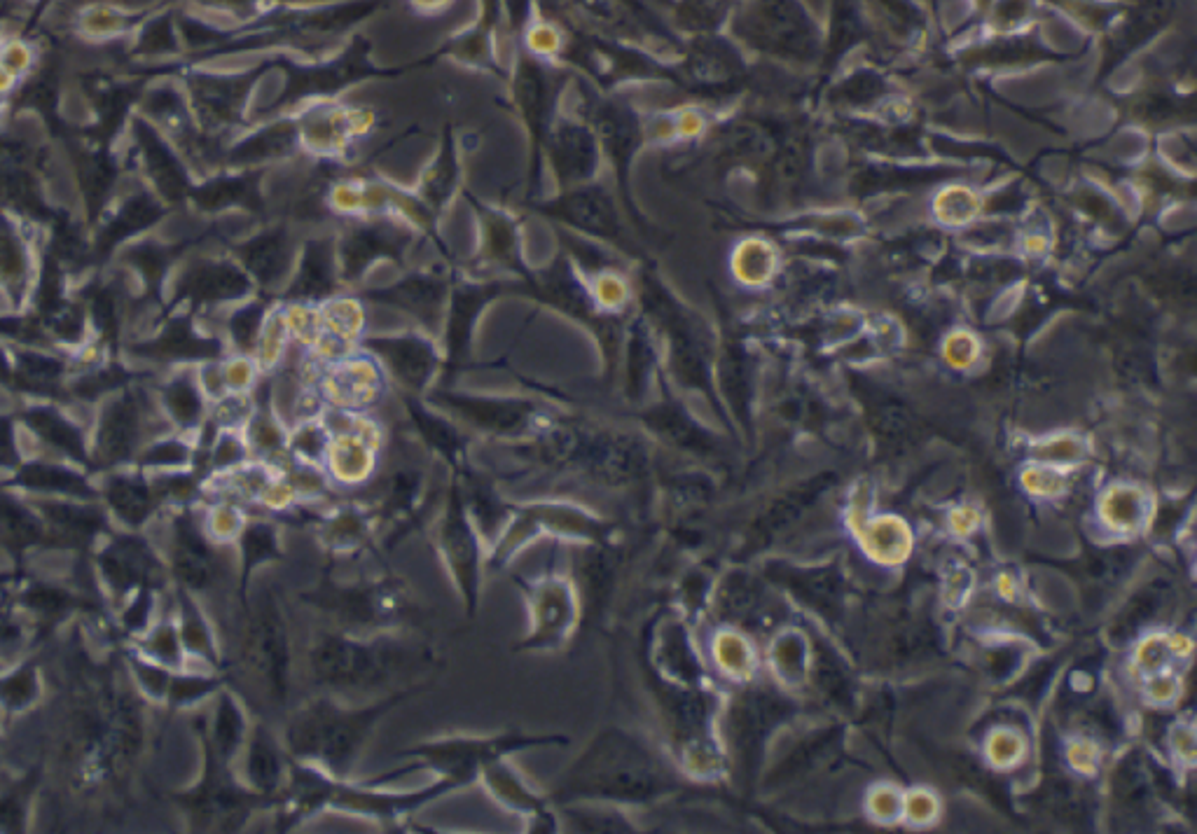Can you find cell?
Instances as JSON below:
<instances>
[{
    "label": "cell",
    "instance_id": "4316f807",
    "mask_svg": "<svg viewBox=\"0 0 1197 834\" xmlns=\"http://www.w3.org/2000/svg\"><path fill=\"white\" fill-rule=\"evenodd\" d=\"M330 430L316 421H302L293 435H288V451L295 461L323 468L328 454Z\"/></svg>",
    "mask_w": 1197,
    "mask_h": 834
},
{
    "label": "cell",
    "instance_id": "d4e9b609",
    "mask_svg": "<svg viewBox=\"0 0 1197 834\" xmlns=\"http://www.w3.org/2000/svg\"><path fill=\"white\" fill-rule=\"evenodd\" d=\"M106 573L115 587L127 589L143 580L150 571V556L138 542H124L103 559Z\"/></svg>",
    "mask_w": 1197,
    "mask_h": 834
},
{
    "label": "cell",
    "instance_id": "e0dca14e",
    "mask_svg": "<svg viewBox=\"0 0 1197 834\" xmlns=\"http://www.w3.org/2000/svg\"><path fill=\"white\" fill-rule=\"evenodd\" d=\"M244 781L246 788L255 795L276 802L288 778L290 757L283 746L281 736H276L267 725L251 727L244 743Z\"/></svg>",
    "mask_w": 1197,
    "mask_h": 834
},
{
    "label": "cell",
    "instance_id": "4fadbf2b",
    "mask_svg": "<svg viewBox=\"0 0 1197 834\" xmlns=\"http://www.w3.org/2000/svg\"><path fill=\"white\" fill-rule=\"evenodd\" d=\"M477 783L482 785L484 792H487L498 806H503L505 811L517 813V816L527 820V832H562L557 809L555 804L550 802L548 792L536 790L534 785L517 771L515 764L510 762V757H501V760L489 762L487 767L480 771V776H477Z\"/></svg>",
    "mask_w": 1197,
    "mask_h": 834
},
{
    "label": "cell",
    "instance_id": "2e32d148",
    "mask_svg": "<svg viewBox=\"0 0 1197 834\" xmlns=\"http://www.w3.org/2000/svg\"><path fill=\"white\" fill-rule=\"evenodd\" d=\"M309 524L316 528V538L332 556H354L368 552L375 545L377 521L368 505L342 503L330 512L311 514Z\"/></svg>",
    "mask_w": 1197,
    "mask_h": 834
},
{
    "label": "cell",
    "instance_id": "9c48e42d",
    "mask_svg": "<svg viewBox=\"0 0 1197 834\" xmlns=\"http://www.w3.org/2000/svg\"><path fill=\"white\" fill-rule=\"evenodd\" d=\"M431 540L456 596L463 603V613L473 620L482 603L487 542L470 519L459 475L449 477L447 489L442 493V503L431 526Z\"/></svg>",
    "mask_w": 1197,
    "mask_h": 834
},
{
    "label": "cell",
    "instance_id": "30bf717a",
    "mask_svg": "<svg viewBox=\"0 0 1197 834\" xmlns=\"http://www.w3.org/2000/svg\"><path fill=\"white\" fill-rule=\"evenodd\" d=\"M466 788V783L447 776H435L433 783L417 790H391V785L375 783L370 778L368 781H354V778L339 781L330 776L328 790H325V811H339L347 816L375 820V823L396 825L405 823L428 804Z\"/></svg>",
    "mask_w": 1197,
    "mask_h": 834
},
{
    "label": "cell",
    "instance_id": "ac0fdd59",
    "mask_svg": "<svg viewBox=\"0 0 1197 834\" xmlns=\"http://www.w3.org/2000/svg\"><path fill=\"white\" fill-rule=\"evenodd\" d=\"M407 412H410L414 426H417L421 440L431 451H435L442 461L449 465L452 475H466L470 472L468 465V444L466 437L456 423H452L445 416H440L433 409H428L419 402L407 400Z\"/></svg>",
    "mask_w": 1197,
    "mask_h": 834
},
{
    "label": "cell",
    "instance_id": "b9f144b4",
    "mask_svg": "<svg viewBox=\"0 0 1197 834\" xmlns=\"http://www.w3.org/2000/svg\"><path fill=\"white\" fill-rule=\"evenodd\" d=\"M29 603H31V606L40 608V610H50V613H54V610L64 608L68 601H66L64 594L54 592V589L40 587V589H33V592L29 594Z\"/></svg>",
    "mask_w": 1197,
    "mask_h": 834
},
{
    "label": "cell",
    "instance_id": "7402d4cb",
    "mask_svg": "<svg viewBox=\"0 0 1197 834\" xmlns=\"http://www.w3.org/2000/svg\"><path fill=\"white\" fill-rule=\"evenodd\" d=\"M248 732L251 727H248L246 711L239 701L227 692L220 694L216 718H213V753L218 755V760L225 764L234 760L244 750Z\"/></svg>",
    "mask_w": 1197,
    "mask_h": 834
},
{
    "label": "cell",
    "instance_id": "60d3db41",
    "mask_svg": "<svg viewBox=\"0 0 1197 834\" xmlns=\"http://www.w3.org/2000/svg\"><path fill=\"white\" fill-rule=\"evenodd\" d=\"M152 652H155L159 659H164V662H178V641L174 629L164 627L157 631L155 638H152Z\"/></svg>",
    "mask_w": 1197,
    "mask_h": 834
},
{
    "label": "cell",
    "instance_id": "7c38bea8",
    "mask_svg": "<svg viewBox=\"0 0 1197 834\" xmlns=\"http://www.w3.org/2000/svg\"><path fill=\"white\" fill-rule=\"evenodd\" d=\"M428 405L452 414L463 426L477 430V433L494 437H522L538 433V407L536 402L524 398H489V395L470 393H435L428 398Z\"/></svg>",
    "mask_w": 1197,
    "mask_h": 834
},
{
    "label": "cell",
    "instance_id": "f35d334b",
    "mask_svg": "<svg viewBox=\"0 0 1197 834\" xmlns=\"http://www.w3.org/2000/svg\"><path fill=\"white\" fill-rule=\"evenodd\" d=\"M244 456H246L244 442L230 433H225L223 437H220L216 449H213V458H216L218 468H232V465H239L241 461H244Z\"/></svg>",
    "mask_w": 1197,
    "mask_h": 834
},
{
    "label": "cell",
    "instance_id": "836d02e7",
    "mask_svg": "<svg viewBox=\"0 0 1197 834\" xmlns=\"http://www.w3.org/2000/svg\"><path fill=\"white\" fill-rule=\"evenodd\" d=\"M47 517L54 524L64 528L73 535H89L101 526V517L92 510H82V507H68V505H45Z\"/></svg>",
    "mask_w": 1197,
    "mask_h": 834
},
{
    "label": "cell",
    "instance_id": "d6986e66",
    "mask_svg": "<svg viewBox=\"0 0 1197 834\" xmlns=\"http://www.w3.org/2000/svg\"><path fill=\"white\" fill-rule=\"evenodd\" d=\"M562 832H592V834H625L636 832V823L629 818L625 806L606 802H569L555 804Z\"/></svg>",
    "mask_w": 1197,
    "mask_h": 834
},
{
    "label": "cell",
    "instance_id": "484cf974",
    "mask_svg": "<svg viewBox=\"0 0 1197 834\" xmlns=\"http://www.w3.org/2000/svg\"><path fill=\"white\" fill-rule=\"evenodd\" d=\"M566 215L578 225L599 234H611L615 229V213L606 197L599 192H583L566 201Z\"/></svg>",
    "mask_w": 1197,
    "mask_h": 834
},
{
    "label": "cell",
    "instance_id": "83f0119b",
    "mask_svg": "<svg viewBox=\"0 0 1197 834\" xmlns=\"http://www.w3.org/2000/svg\"><path fill=\"white\" fill-rule=\"evenodd\" d=\"M108 498L110 505H113L115 510L120 512V517L127 519L129 524H138V521L148 517L150 493L141 484L129 482V479H115L108 489Z\"/></svg>",
    "mask_w": 1197,
    "mask_h": 834
},
{
    "label": "cell",
    "instance_id": "e575fe53",
    "mask_svg": "<svg viewBox=\"0 0 1197 834\" xmlns=\"http://www.w3.org/2000/svg\"><path fill=\"white\" fill-rule=\"evenodd\" d=\"M0 64L8 68L12 75H17V78H24V75H29L31 68L36 66V52H33V47L26 43V40L17 36L0 38Z\"/></svg>",
    "mask_w": 1197,
    "mask_h": 834
},
{
    "label": "cell",
    "instance_id": "74e56055",
    "mask_svg": "<svg viewBox=\"0 0 1197 834\" xmlns=\"http://www.w3.org/2000/svg\"><path fill=\"white\" fill-rule=\"evenodd\" d=\"M0 694L10 706H24L36 694V678H33L31 671L17 673V676L0 683Z\"/></svg>",
    "mask_w": 1197,
    "mask_h": 834
},
{
    "label": "cell",
    "instance_id": "8992f818",
    "mask_svg": "<svg viewBox=\"0 0 1197 834\" xmlns=\"http://www.w3.org/2000/svg\"><path fill=\"white\" fill-rule=\"evenodd\" d=\"M571 746V739L557 732H522V729H508L498 734H449L438 739H426L414 746L400 750L396 760L405 762L403 769H391L384 774L372 776V781L391 785L400 778L410 776L412 771L428 769L435 776L456 778V781L470 785L477 783L480 771L489 762L501 757H515L527 750L543 748H564Z\"/></svg>",
    "mask_w": 1197,
    "mask_h": 834
},
{
    "label": "cell",
    "instance_id": "ab89813d",
    "mask_svg": "<svg viewBox=\"0 0 1197 834\" xmlns=\"http://www.w3.org/2000/svg\"><path fill=\"white\" fill-rule=\"evenodd\" d=\"M185 461H188V447H183V444L178 442L159 444V447H155L145 456V463L157 465H183Z\"/></svg>",
    "mask_w": 1197,
    "mask_h": 834
},
{
    "label": "cell",
    "instance_id": "603a6c76",
    "mask_svg": "<svg viewBox=\"0 0 1197 834\" xmlns=\"http://www.w3.org/2000/svg\"><path fill=\"white\" fill-rule=\"evenodd\" d=\"M379 302L400 307L407 314L417 316L419 323H424L426 328L433 330L440 321L442 288L431 281H410L398 288L386 290V293L379 295Z\"/></svg>",
    "mask_w": 1197,
    "mask_h": 834
},
{
    "label": "cell",
    "instance_id": "44dd1931",
    "mask_svg": "<svg viewBox=\"0 0 1197 834\" xmlns=\"http://www.w3.org/2000/svg\"><path fill=\"white\" fill-rule=\"evenodd\" d=\"M176 573L183 580V585L190 589H209L216 580V559L213 552L206 545L202 535H199L190 524L181 526L178 533V547H176Z\"/></svg>",
    "mask_w": 1197,
    "mask_h": 834
},
{
    "label": "cell",
    "instance_id": "ffe728a7",
    "mask_svg": "<svg viewBox=\"0 0 1197 834\" xmlns=\"http://www.w3.org/2000/svg\"><path fill=\"white\" fill-rule=\"evenodd\" d=\"M239 552H241V599L246 603V589L251 585L255 571L262 566L276 564L283 559L281 528L274 521H248L239 531Z\"/></svg>",
    "mask_w": 1197,
    "mask_h": 834
},
{
    "label": "cell",
    "instance_id": "1f68e13d",
    "mask_svg": "<svg viewBox=\"0 0 1197 834\" xmlns=\"http://www.w3.org/2000/svg\"><path fill=\"white\" fill-rule=\"evenodd\" d=\"M183 641L185 645L192 652H197L199 657L209 659L211 664L218 662V652H216V641H213V634L209 629V624H206L204 615L199 613V610L188 603L185 606V617H183Z\"/></svg>",
    "mask_w": 1197,
    "mask_h": 834
},
{
    "label": "cell",
    "instance_id": "5bb4252c",
    "mask_svg": "<svg viewBox=\"0 0 1197 834\" xmlns=\"http://www.w3.org/2000/svg\"><path fill=\"white\" fill-rule=\"evenodd\" d=\"M363 349L412 395L428 391L440 365L433 342L421 332L365 337Z\"/></svg>",
    "mask_w": 1197,
    "mask_h": 834
},
{
    "label": "cell",
    "instance_id": "8fae6325",
    "mask_svg": "<svg viewBox=\"0 0 1197 834\" xmlns=\"http://www.w3.org/2000/svg\"><path fill=\"white\" fill-rule=\"evenodd\" d=\"M248 662L269 699L286 704L293 671V645L286 613L274 594L262 592L248 617Z\"/></svg>",
    "mask_w": 1197,
    "mask_h": 834
},
{
    "label": "cell",
    "instance_id": "4dcf8cb0",
    "mask_svg": "<svg viewBox=\"0 0 1197 834\" xmlns=\"http://www.w3.org/2000/svg\"><path fill=\"white\" fill-rule=\"evenodd\" d=\"M31 423L52 447H59L61 451H66V454L82 458V440L78 430L68 421L61 419V416L52 412H36L31 416Z\"/></svg>",
    "mask_w": 1197,
    "mask_h": 834
},
{
    "label": "cell",
    "instance_id": "d6a6232c",
    "mask_svg": "<svg viewBox=\"0 0 1197 834\" xmlns=\"http://www.w3.org/2000/svg\"><path fill=\"white\" fill-rule=\"evenodd\" d=\"M262 328H265V311H262L258 304L244 307L237 311L230 321L232 342L244 353H251L253 349H258Z\"/></svg>",
    "mask_w": 1197,
    "mask_h": 834
},
{
    "label": "cell",
    "instance_id": "ee69618b",
    "mask_svg": "<svg viewBox=\"0 0 1197 834\" xmlns=\"http://www.w3.org/2000/svg\"><path fill=\"white\" fill-rule=\"evenodd\" d=\"M17 82H19L17 75H12L8 68L0 64V96H8L12 89L17 87Z\"/></svg>",
    "mask_w": 1197,
    "mask_h": 834
},
{
    "label": "cell",
    "instance_id": "ba28073f",
    "mask_svg": "<svg viewBox=\"0 0 1197 834\" xmlns=\"http://www.w3.org/2000/svg\"><path fill=\"white\" fill-rule=\"evenodd\" d=\"M555 540L550 564L538 575H512V585L520 589L527 606V634L515 645L517 652H559L569 645L583 620V606L569 566L559 561Z\"/></svg>",
    "mask_w": 1197,
    "mask_h": 834
},
{
    "label": "cell",
    "instance_id": "3957f363",
    "mask_svg": "<svg viewBox=\"0 0 1197 834\" xmlns=\"http://www.w3.org/2000/svg\"><path fill=\"white\" fill-rule=\"evenodd\" d=\"M433 662L431 650L405 641L398 631L356 636L332 627L321 629L307 652L311 680L335 697L344 692L389 690L403 673H421Z\"/></svg>",
    "mask_w": 1197,
    "mask_h": 834
},
{
    "label": "cell",
    "instance_id": "f1b7e54d",
    "mask_svg": "<svg viewBox=\"0 0 1197 834\" xmlns=\"http://www.w3.org/2000/svg\"><path fill=\"white\" fill-rule=\"evenodd\" d=\"M164 402L171 416H174L176 421H181L183 426H195L204 412L202 393H199V388L192 384L190 379H178L166 388Z\"/></svg>",
    "mask_w": 1197,
    "mask_h": 834
},
{
    "label": "cell",
    "instance_id": "277c9868",
    "mask_svg": "<svg viewBox=\"0 0 1197 834\" xmlns=\"http://www.w3.org/2000/svg\"><path fill=\"white\" fill-rule=\"evenodd\" d=\"M531 456L548 470L564 472L606 491H625L646 477L648 454L634 435L604 426H550L538 430Z\"/></svg>",
    "mask_w": 1197,
    "mask_h": 834
},
{
    "label": "cell",
    "instance_id": "7bdbcfd3",
    "mask_svg": "<svg viewBox=\"0 0 1197 834\" xmlns=\"http://www.w3.org/2000/svg\"><path fill=\"white\" fill-rule=\"evenodd\" d=\"M138 673H141V680H143L145 685L150 687L152 692H159V694H162V692L169 690V683H171V680L166 678L164 673H159V671H155V669H148V666H138Z\"/></svg>",
    "mask_w": 1197,
    "mask_h": 834
},
{
    "label": "cell",
    "instance_id": "52a82bcc",
    "mask_svg": "<svg viewBox=\"0 0 1197 834\" xmlns=\"http://www.w3.org/2000/svg\"><path fill=\"white\" fill-rule=\"evenodd\" d=\"M543 535L564 545L618 540V524L573 500H524L512 507V517L487 549V571L501 573L531 542Z\"/></svg>",
    "mask_w": 1197,
    "mask_h": 834
},
{
    "label": "cell",
    "instance_id": "7a4b0ae2",
    "mask_svg": "<svg viewBox=\"0 0 1197 834\" xmlns=\"http://www.w3.org/2000/svg\"><path fill=\"white\" fill-rule=\"evenodd\" d=\"M428 683L389 690L370 704H342L335 694H318L288 715L281 741L290 760L311 762L339 781L354 778L368 743L386 715L426 692Z\"/></svg>",
    "mask_w": 1197,
    "mask_h": 834
},
{
    "label": "cell",
    "instance_id": "5b68a950",
    "mask_svg": "<svg viewBox=\"0 0 1197 834\" xmlns=\"http://www.w3.org/2000/svg\"><path fill=\"white\" fill-rule=\"evenodd\" d=\"M300 599L316 613L328 617L330 627L356 636H375L384 631H403L412 622L414 603L405 580L389 573L339 578L328 568L316 587Z\"/></svg>",
    "mask_w": 1197,
    "mask_h": 834
},
{
    "label": "cell",
    "instance_id": "6da1fadb",
    "mask_svg": "<svg viewBox=\"0 0 1197 834\" xmlns=\"http://www.w3.org/2000/svg\"><path fill=\"white\" fill-rule=\"evenodd\" d=\"M676 790L657 750L634 729L601 727L548 792L552 804L606 802L648 806Z\"/></svg>",
    "mask_w": 1197,
    "mask_h": 834
},
{
    "label": "cell",
    "instance_id": "cb8c5ba5",
    "mask_svg": "<svg viewBox=\"0 0 1197 834\" xmlns=\"http://www.w3.org/2000/svg\"><path fill=\"white\" fill-rule=\"evenodd\" d=\"M136 433H138V419H136L134 405H129L127 400L115 402V405L110 407V412L106 414V419H103L101 451L108 458L127 456L131 447H134Z\"/></svg>",
    "mask_w": 1197,
    "mask_h": 834
},
{
    "label": "cell",
    "instance_id": "9a60e30c",
    "mask_svg": "<svg viewBox=\"0 0 1197 834\" xmlns=\"http://www.w3.org/2000/svg\"><path fill=\"white\" fill-rule=\"evenodd\" d=\"M368 423L356 419L354 412L347 414V426L330 430L328 454H325L323 470L330 482L344 489H361L370 484L379 470L377 440L370 435Z\"/></svg>",
    "mask_w": 1197,
    "mask_h": 834
},
{
    "label": "cell",
    "instance_id": "f546056e",
    "mask_svg": "<svg viewBox=\"0 0 1197 834\" xmlns=\"http://www.w3.org/2000/svg\"><path fill=\"white\" fill-rule=\"evenodd\" d=\"M22 484L40 491H59V493H75V496H87V484L73 472L61 468H47V465H33L26 468L22 475Z\"/></svg>",
    "mask_w": 1197,
    "mask_h": 834
},
{
    "label": "cell",
    "instance_id": "8d00e7d4",
    "mask_svg": "<svg viewBox=\"0 0 1197 834\" xmlns=\"http://www.w3.org/2000/svg\"><path fill=\"white\" fill-rule=\"evenodd\" d=\"M216 690H218L216 678L188 676V678H176L174 683H169L171 699L178 701V704H190V701L202 699V697H206V694H213Z\"/></svg>",
    "mask_w": 1197,
    "mask_h": 834
},
{
    "label": "cell",
    "instance_id": "d590c367",
    "mask_svg": "<svg viewBox=\"0 0 1197 834\" xmlns=\"http://www.w3.org/2000/svg\"><path fill=\"white\" fill-rule=\"evenodd\" d=\"M80 26L89 38H110L115 36V33H120L124 19L117 15L115 10L99 5V8H89L85 15H82Z\"/></svg>",
    "mask_w": 1197,
    "mask_h": 834
}]
</instances>
